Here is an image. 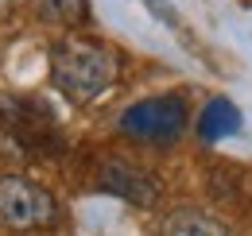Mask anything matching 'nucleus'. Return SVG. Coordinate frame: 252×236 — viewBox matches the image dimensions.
Listing matches in <instances>:
<instances>
[{
	"label": "nucleus",
	"instance_id": "obj_2",
	"mask_svg": "<svg viewBox=\"0 0 252 236\" xmlns=\"http://www.w3.org/2000/svg\"><path fill=\"white\" fill-rule=\"evenodd\" d=\"M187 120H190V109L183 93H156V97L132 101L117 117V132L136 140V144L167 148L187 132Z\"/></svg>",
	"mask_w": 252,
	"mask_h": 236
},
{
	"label": "nucleus",
	"instance_id": "obj_4",
	"mask_svg": "<svg viewBox=\"0 0 252 236\" xmlns=\"http://www.w3.org/2000/svg\"><path fill=\"white\" fill-rule=\"evenodd\" d=\"M97 186H101L105 194L121 198L128 206H140V209L159 206V198H163V182H159L148 167H140V163H132V159H121V155H113V159L101 163Z\"/></svg>",
	"mask_w": 252,
	"mask_h": 236
},
{
	"label": "nucleus",
	"instance_id": "obj_1",
	"mask_svg": "<svg viewBox=\"0 0 252 236\" xmlns=\"http://www.w3.org/2000/svg\"><path fill=\"white\" fill-rule=\"evenodd\" d=\"M117 82V55L94 39H59L51 47V86L74 105H90Z\"/></svg>",
	"mask_w": 252,
	"mask_h": 236
},
{
	"label": "nucleus",
	"instance_id": "obj_3",
	"mask_svg": "<svg viewBox=\"0 0 252 236\" xmlns=\"http://www.w3.org/2000/svg\"><path fill=\"white\" fill-rule=\"evenodd\" d=\"M59 221V202L47 186L24 175H4L0 178V225L16 233L32 229H51Z\"/></svg>",
	"mask_w": 252,
	"mask_h": 236
},
{
	"label": "nucleus",
	"instance_id": "obj_6",
	"mask_svg": "<svg viewBox=\"0 0 252 236\" xmlns=\"http://www.w3.org/2000/svg\"><path fill=\"white\" fill-rule=\"evenodd\" d=\"M156 236H237V233L206 209H171L159 221Z\"/></svg>",
	"mask_w": 252,
	"mask_h": 236
},
{
	"label": "nucleus",
	"instance_id": "obj_7",
	"mask_svg": "<svg viewBox=\"0 0 252 236\" xmlns=\"http://www.w3.org/2000/svg\"><path fill=\"white\" fill-rule=\"evenodd\" d=\"M39 20L59 28H82L90 20V0H35Z\"/></svg>",
	"mask_w": 252,
	"mask_h": 236
},
{
	"label": "nucleus",
	"instance_id": "obj_5",
	"mask_svg": "<svg viewBox=\"0 0 252 236\" xmlns=\"http://www.w3.org/2000/svg\"><path fill=\"white\" fill-rule=\"evenodd\" d=\"M241 109L229 101V97H210L206 105H202V113L194 120V128H198V140H206V144H218L225 136H237L241 132Z\"/></svg>",
	"mask_w": 252,
	"mask_h": 236
}]
</instances>
